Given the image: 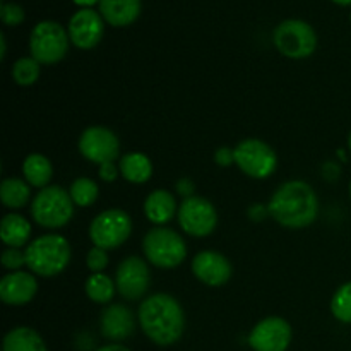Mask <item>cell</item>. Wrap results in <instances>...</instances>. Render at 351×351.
I'll list each match as a JSON object with an SVG mask.
<instances>
[{
    "label": "cell",
    "mask_w": 351,
    "mask_h": 351,
    "mask_svg": "<svg viewBox=\"0 0 351 351\" xmlns=\"http://www.w3.org/2000/svg\"><path fill=\"white\" fill-rule=\"evenodd\" d=\"M137 319L144 335L160 346L173 345L184 335V308L171 295H151L141 304Z\"/></svg>",
    "instance_id": "1"
},
{
    "label": "cell",
    "mask_w": 351,
    "mask_h": 351,
    "mask_svg": "<svg viewBox=\"0 0 351 351\" xmlns=\"http://www.w3.org/2000/svg\"><path fill=\"white\" fill-rule=\"evenodd\" d=\"M267 211L274 221L287 228H305L317 218L319 201L315 191L302 180L285 182L271 197Z\"/></svg>",
    "instance_id": "2"
},
{
    "label": "cell",
    "mask_w": 351,
    "mask_h": 351,
    "mask_svg": "<svg viewBox=\"0 0 351 351\" xmlns=\"http://www.w3.org/2000/svg\"><path fill=\"white\" fill-rule=\"evenodd\" d=\"M24 254L31 273L41 278L57 276L71 263V245L65 237L57 233H48L36 239L27 245Z\"/></svg>",
    "instance_id": "3"
},
{
    "label": "cell",
    "mask_w": 351,
    "mask_h": 351,
    "mask_svg": "<svg viewBox=\"0 0 351 351\" xmlns=\"http://www.w3.org/2000/svg\"><path fill=\"white\" fill-rule=\"evenodd\" d=\"M74 201L60 185L41 189L31 204V216L43 228H62L74 215Z\"/></svg>",
    "instance_id": "4"
},
{
    "label": "cell",
    "mask_w": 351,
    "mask_h": 351,
    "mask_svg": "<svg viewBox=\"0 0 351 351\" xmlns=\"http://www.w3.org/2000/svg\"><path fill=\"white\" fill-rule=\"evenodd\" d=\"M146 259L161 269H173L187 257L184 239L175 230L156 226L149 230L143 240Z\"/></svg>",
    "instance_id": "5"
},
{
    "label": "cell",
    "mask_w": 351,
    "mask_h": 351,
    "mask_svg": "<svg viewBox=\"0 0 351 351\" xmlns=\"http://www.w3.org/2000/svg\"><path fill=\"white\" fill-rule=\"evenodd\" d=\"M274 47L288 58H307L317 48V34L314 27L300 19H288L278 24L273 33Z\"/></svg>",
    "instance_id": "6"
},
{
    "label": "cell",
    "mask_w": 351,
    "mask_h": 351,
    "mask_svg": "<svg viewBox=\"0 0 351 351\" xmlns=\"http://www.w3.org/2000/svg\"><path fill=\"white\" fill-rule=\"evenodd\" d=\"M69 33L53 21H41L33 27L29 36L31 57L43 65L57 64L69 50Z\"/></svg>",
    "instance_id": "7"
},
{
    "label": "cell",
    "mask_w": 351,
    "mask_h": 351,
    "mask_svg": "<svg viewBox=\"0 0 351 351\" xmlns=\"http://www.w3.org/2000/svg\"><path fill=\"white\" fill-rule=\"evenodd\" d=\"M132 233V219L122 209H106L99 213L89 226L93 245L105 250L119 249Z\"/></svg>",
    "instance_id": "8"
},
{
    "label": "cell",
    "mask_w": 351,
    "mask_h": 351,
    "mask_svg": "<svg viewBox=\"0 0 351 351\" xmlns=\"http://www.w3.org/2000/svg\"><path fill=\"white\" fill-rule=\"evenodd\" d=\"M233 154L237 167L252 178H267L276 170V153L269 144L261 139L242 141L233 149Z\"/></svg>",
    "instance_id": "9"
},
{
    "label": "cell",
    "mask_w": 351,
    "mask_h": 351,
    "mask_svg": "<svg viewBox=\"0 0 351 351\" xmlns=\"http://www.w3.org/2000/svg\"><path fill=\"white\" fill-rule=\"evenodd\" d=\"M178 223L189 235L208 237L218 225V213L208 199L189 195L178 208Z\"/></svg>",
    "instance_id": "10"
},
{
    "label": "cell",
    "mask_w": 351,
    "mask_h": 351,
    "mask_svg": "<svg viewBox=\"0 0 351 351\" xmlns=\"http://www.w3.org/2000/svg\"><path fill=\"white\" fill-rule=\"evenodd\" d=\"M79 153L91 163H112L120 153L119 137L106 127H89L79 137Z\"/></svg>",
    "instance_id": "11"
},
{
    "label": "cell",
    "mask_w": 351,
    "mask_h": 351,
    "mask_svg": "<svg viewBox=\"0 0 351 351\" xmlns=\"http://www.w3.org/2000/svg\"><path fill=\"white\" fill-rule=\"evenodd\" d=\"M290 343L291 328L281 317L263 319L249 335V345L254 351H287Z\"/></svg>",
    "instance_id": "12"
},
{
    "label": "cell",
    "mask_w": 351,
    "mask_h": 351,
    "mask_svg": "<svg viewBox=\"0 0 351 351\" xmlns=\"http://www.w3.org/2000/svg\"><path fill=\"white\" fill-rule=\"evenodd\" d=\"M149 267L143 259L130 256L119 264L115 285L125 300H137L149 288Z\"/></svg>",
    "instance_id": "13"
},
{
    "label": "cell",
    "mask_w": 351,
    "mask_h": 351,
    "mask_svg": "<svg viewBox=\"0 0 351 351\" xmlns=\"http://www.w3.org/2000/svg\"><path fill=\"white\" fill-rule=\"evenodd\" d=\"M103 17L93 9H81L69 21V38L81 50H91L101 41Z\"/></svg>",
    "instance_id": "14"
},
{
    "label": "cell",
    "mask_w": 351,
    "mask_h": 351,
    "mask_svg": "<svg viewBox=\"0 0 351 351\" xmlns=\"http://www.w3.org/2000/svg\"><path fill=\"white\" fill-rule=\"evenodd\" d=\"M192 273L208 287H223L232 278V264L223 254L215 250L199 252L192 261Z\"/></svg>",
    "instance_id": "15"
},
{
    "label": "cell",
    "mask_w": 351,
    "mask_h": 351,
    "mask_svg": "<svg viewBox=\"0 0 351 351\" xmlns=\"http://www.w3.org/2000/svg\"><path fill=\"white\" fill-rule=\"evenodd\" d=\"M38 291L36 278L26 271H14L0 280V298L7 305H26Z\"/></svg>",
    "instance_id": "16"
},
{
    "label": "cell",
    "mask_w": 351,
    "mask_h": 351,
    "mask_svg": "<svg viewBox=\"0 0 351 351\" xmlns=\"http://www.w3.org/2000/svg\"><path fill=\"white\" fill-rule=\"evenodd\" d=\"M136 328L134 314L130 308L122 304H113L103 311L101 315V332L105 338L120 341V339L129 338Z\"/></svg>",
    "instance_id": "17"
},
{
    "label": "cell",
    "mask_w": 351,
    "mask_h": 351,
    "mask_svg": "<svg viewBox=\"0 0 351 351\" xmlns=\"http://www.w3.org/2000/svg\"><path fill=\"white\" fill-rule=\"evenodd\" d=\"M99 14L112 26H129L139 17L141 0H99Z\"/></svg>",
    "instance_id": "18"
},
{
    "label": "cell",
    "mask_w": 351,
    "mask_h": 351,
    "mask_svg": "<svg viewBox=\"0 0 351 351\" xmlns=\"http://www.w3.org/2000/svg\"><path fill=\"white\" fill-rule=\"evenodd\" d=\"M144 213H146V218L151 223L163 226L168 221H171L177 215V201H175L173 194H170L168 191L156 189L146 197Z\"/></svg>",
    "instance_id": "19"
},
{
    "label": "cell",
    "mask_w": 351,
    "mask_h": 351,
    "mask_svg": "<svg viewBox=\"0 0 351 351\" xmlns=\"http://www.w3.org/2000/svg\"><path fill=\"white\" fill-rule=\"evenodd\" d=\"M0 237L2 242L9 247H23L31 237V225L24 216L5 215L0 223Z\"/></svg>",
    "instance_id": "20"
},
{
    "label": "cell",
    "mask_w": 351,
    "mask_h": 351,
    "mask_svg": "<svg viewBox=\"0 0 351 351\" xmlns=\"http://www.w3.org/2000/svg\"><path fill=\"white\" fill-rule=\"evenodd\" d=\"M3 351H47L43 338L31 328H14L3 338Z\"/></svg>",
    "instance_id": "21"
},
{
    "label": "cell",
    "mask_w": 351,
    "mask_h": 351,
    "mask_svg": "<svg viewBox=\"0 0 351 351\" xmlns=\"http://www.w3.org/2000/svg\"><path fill=\"white\" fill-rule=\"evenodd\" d=\"M23 175L26 182L33 187L45 189L48 182L53 177V167H51L50 160L43 154H29L23 163Z\"/></svg>",
    "instance_id": "22"
},
{
    "label": "cell",
    "mask_w": 351,
    "mask_h": 351,
    "mask_svg": "<svg viewBox=\"0 0 351 351\" xmlns=\"http://www.w3.org/2000/svg\"><path fill=\"white\" fill-rule=\"evenodd\" d=\"M120 171L130 184H144L153 175V163L143 153H129L120 160Z\"/></svg>",
    "instance_id": "23"
},
{
    "label": "cell",
    "mask_w": 351,
    "mask_h": 351,
    "mask_svg": "<svg viewBox=\"0 0 351 351\" xmlns=\"http://www.w3.org/2000/svg\"><path fill=\"white\" fill-rule=\"evenodd\" d=\"M29 184L21 178H5L0 185V197L5 208L21 209L29 201Z\"/></svg>",
    "instance_id": "24"
},
{
    "label": "cell",
    "mask_w": 351,
    "mask_h": 351,
    "mask_svg": "<svg viewBox=\"0 0 351 351\" xmlns=\"http://www.w3.org/2000/svg\"><path fill=\"white\" fill-rule=\"evenodd\" d=\"M117 285L103 273H93L86 281V295L95 304H108L115 295Z\"/></svg>",
    "instance_id": "25"
},
{
    "label": "cell",
    "mask_w": 351,
    "mask_h": 351,
    "mask_svg": "<svg viewBox=\"0 0 351 351\" xmlns=\"http://www.w3.org/2000/svg\"><path fill=\"white\" fill-rule=\"evenodd\" d=\"M69 194H71L75 206L89 208L98 199V185L91 178L79 177L72 182L71 189H69Z\"/></svg>",
    "instance_id": "26"
},
{
    "label": "cell",
    "mask_w": 351,
    "mask_h": 351,
    "mask_svg": "<svg viewBox=\"0 0 351 351\" xmlns=\"http://www.w3.org/2000/svg\"><path fill=\"white\" fill-rule=\"evenodd\" d=\"M41 74V64L33 57H23L14 64L12 79L19 86H33Z\"/></svg>",
    "instance_id": "27"
},
{
    "label": "cell",
    "mask_w": 351,
    "mask_h": 351,
    "mask_svg": "<svg viewBox=\"0 0 351 351\" xmlns=\"http://www.w3.org/2000/svg\"><path fill=\"white\" fill-rule=\"evenodd\" d=\"M331 312L339 322L351 324V281L341 285L332 295Z\"/></svg>",
    "instance_id": "28"
},
{
    "label": "cell",
    "mask_w": 351,
    "mask_h": 351,
    "mask_svg": "<svg viewBox=\"0 0 351 351\" xmlns=\"http://www.w3.org/2000/svg\"><path fill=\"white\" fill-rule=\"evenodd\" d=\"M26 17L24 9L17 3H2V9H0V19L7 26H17L21 24Z\"/></svg>",
    "instance_id": "29"
},
{
    "label": "cell",
    "mask_w": 351,
    "mask_h": 351,
    "mask_svg": "<svg viewBox=\"0 0 351 351\" xmlns=\"http://www.w3.org/2000/svg\"><path fill=\"white\" fill-rule=\"evenodd\" d=\"M86 264H88V267L93 273H101V271H105L106 266H108L106 250L99 249V247H93L88 252V257H86Z\"/></svg>",
    "instance_id": "30"
},
{
    "label": "cell",
    "mask_w": 351,
    "mask_h": 351,
    "mask_svg": "<svg viewBox=\"0 0 351 351\" xmlns=\"http://www.w3.org/2000/svg\"><path fill=\"white\" fill-rule=\"evenodd\" d=\"M2 266L9 271H17L23 264H26V254L21 252L16 247H9L2 252Z\"/></svg>",
    "instance_id": "31"
},
{
    "label": "cell",
    "mask_w": 351,
    "mask_h": 351,
    "mask_svg": "<svg viewBox=\"0 0 351 351\" xmlns=\"http://www.w3.org/2000/svg\"><path fill=\"white\" fill-rule=\"evenodd\" d=\"M99 177L103 178L105 182H115L117 177H119V170H117V167L112 163H103L99 165Z\"/></svg>",
    "instance_id": "32"
},
{
    "label": "cell",
    "mask_w": 351,
    "mask_h": 351,
    "mask_svg": "<svg viewBox=\"0 0 351 351\" xmlns=\"http://www.w3.org/2000/svg\"><path fill=\"white\" fill-rule=\"evenodd\" d=\"M215 160L221 167H228V165H232L235 161V154H233V149H230V147H221V149L216 151Z\"/></svg>",
    "instance_id": "33"
},
{
    "label": "cell",
    "mask_w": 351,
    "mask_h": 351,
    "mask_svg": "<svg viewBox=\"0 0 351 351\" xmlns=\"http://www.w3.org/2000/svg\"><path fill=\"white\" fill-rule=\"evenodd\" d=\"M72 2L75 3V5L82 7V9H89L91 5H95L96 2L99 3V0H72Z\"/></svg>",
    "instance_id": "34"
},
{
    "label": "cell",
    "mask_w": 351,
    "mask_h": 351,
    "mask_svg": "<svg viewBox=\"0 0 351 351\" xmlns=\"http://www.w3.org/2000/svg\"><path fill=\"white\" fill-rule=\"evenodd\" d=\"M96 351H130V350L122 345H106V346H101V348Z\"/></svg>",
    "instance_id": "35"
},
{
    "label": "cell",
    "mask_w": 351,
    "mask_h": 351,
    "mask_svg": "<svg viewBox=\"0 0 351 351\" xmlns=\"http://www.w3.org/2000/svg\"><path fill=\"white\" fill-rule=\"evenodd\" d=\"M0 41H2V55H0V57H2V60H3V58H5V53H7V45H5V38H3V34L0 36Z\"/></svg>",
    "instance_id": "36"
},
{
    "label": "cell",
    "mask_w": 351,
    "mask_h": 351,
    "mask_svg": "<svg viewBox=\"0 0 351 351\" xmlns=\"http://www.w3.org/2000/svg\"><path fill=\"white\" fill-rule=\"evenodd\" d=\"M335 3H338V5H351V0H332Z\"/></svg>",
    "instance_id": "37"
},
{
    "label": "cell",
    "mask_w": 351,
    "mask_h": 351,
    "mask_svg": "<svg viewBox=\"0 0 351 351\" xmlns=\"http://www.w3.org/2000/svg\"><path fill=\"white\" fill-rule=\"evenodd\" d=\"M348 147H350V153H351V132H350V137H348Z\"/></svg>",
    "instance_id": "38"
},
{
    "label": "cell",
    "mask_w": 351,
    "mask_h": 351,
    "mask_svg": "<svg viewBox=\"0 0 351 351\" xmlns=\"http://www.w3.org/2000/svg\"><path fill=\"white\" fill-rule=\"evenodd\" d=\"M350 197H351V182H350Z\"/></svg>",
    "instance_id": "39"
}]
</instances>
